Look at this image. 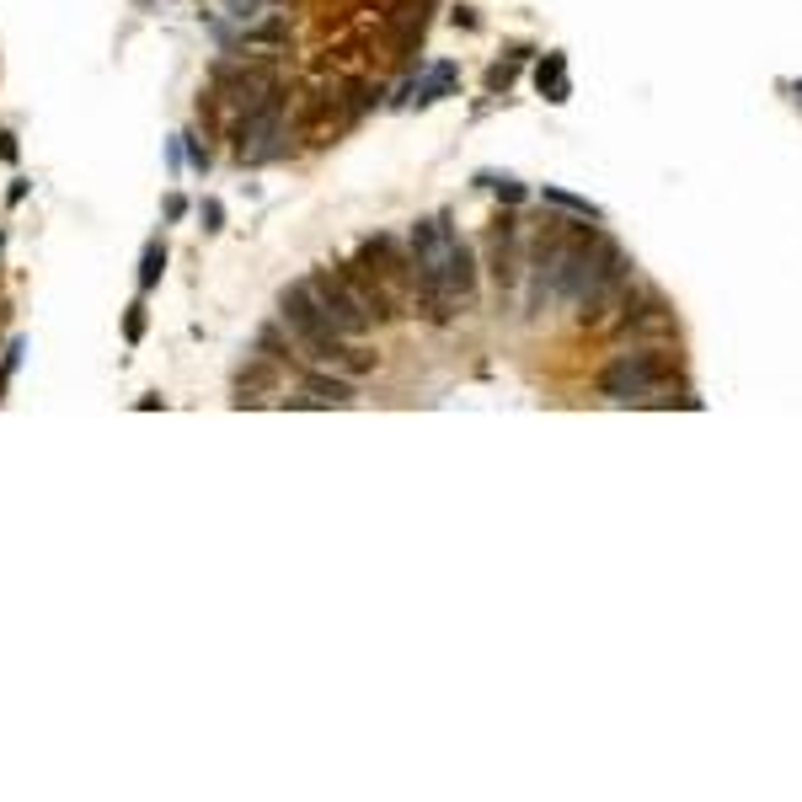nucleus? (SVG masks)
<instances>
[{"instance_id":"obj_12","label":"nucleus","mask_w":802,"mask_h":802,"mask_svg":"<svg viewBox=\"0 0 802 802\" xmlns=\"http://www.w3.org/2000/svg\"><path fill=\"white\" fill-rule=\"evenodd\" d=\"M535 86L546 91V102H567V97H573V86H567V59L562 54L541 59V65H535Z\"/></svg>"},{"instance_id":"obj_3","label":"nucleus","mask_w":802,"mask_h":802,"mask_svg":"<svg viewBox=\"0 0 802 802\" xmlns=\"http://www.w3.org/2000/svg\"><path fill=\"white\" fill-rule=\"evenodd\" d=\"M279 321L289 327L295 348H300L311 364L348 369V375H369V369H375V353L332 327L327 311L316 305V295H311V284H305V279H295V284H289L284 295H279Z\"/></svg>"},{"instance_id":"obj_15","label":"nucleus","mask_w":802,"mask_h":802,"mask_svg":"<svg viewBox=\"0 0 802 802\" xmlns=\"http://www.w3.org/2000/svg\"><path fill=\"white\" fill-rule=\"evenodd\" d=\"M450 86H455V65H434V75H428V81L418 86V102H423V107H428V102H439Z\"/></svg>"},{"instance_id":"obj_17","label":"nucleus","mask_w":802,"mask_h":802,"mask_svg":"<svg viewBox=\"0 0 802 802\" xmlns=\"http://www.w3.org/2000/svg\"><path fill=\"white\" fill-rule=\"evenodd\" d=\"M123 337H129V343H140V337H145V305H129V321H123Z\"/></svg>"},{"instance_id":"obj_1","label":"nucleus","mask_w":802,"mask_h":802,"mask_svg":"<svg viewBox=\"0 0 802 802\" xmlns=\"http://www.w3.org/2000/svg\"><path fill=\"white\" fill-rule=\"evenodd\" d=\"M471 300H476V257L455 236V225L444 214L412 225V311H423L428 321L444 327Z\"/></svg>"},{"instance_id":"obj_14","label":"nucleus","mask_w":802,"mask_h":802,"mask_svg":"<svg viewBox=\"0 0 802 802\" xmlns=\"http://www.w3.org/2000/svg\"><path fill=\"white\" fill-rule=\"evenodd\" d=\"M161 273H166V246H161V241H150V246H145V257H140V289H156V284H161Z\"/></svg>"},{"instance_id":"obj_18","label":"nucleus","mask_w":802,"mask_h":802,"mask_svg":"<svg viewBox=\"0 0 802 802\" xmlns=\"http://www.w3.org/2000/svg\"><path fill=\"white\" fill-rule=\"evenodd\" d=\"M492 188H498V198H503V204H524V188H519V182H492Z\"/></svg>"},{"instance_id":"obj_7","label":"nucleus","mask_w":802,"mask_h":802,"mask_svg":"<svg viewBox=\"0 0 802 802\" xmlns=\"http://www.w3.org/2000/svg\"><path fill=\"white\" fill-rule=\"evenodd\" d=\"M284 91H273L268 102L246 107V113L236 118V161L241 166H257V161H273L279 156V140H284Z\"/></svg>"},{"instance_id":"obj_21","label":"nucleus","mask_w":802,"mask_h":802,"mask_svg":"<svg viewBox=\"0 0 802 802\" xmlns=\"http://www.w3.org/2000/svg\"><path fill=\"white\" fill-rule=\"evenodd\" d=\"M797 102H802V81H797Z\"/></svg>"},{"instance_id":"obj_6","label":"nucleus","mask_w":802,"mask_h":802,"mask_svg":"<svg viewBox=\"0 0 802 802\" xmlns=\"http://www.w3.org/2000/svg\"><path fill=\"white\" fill-rule=\"evenodd\" d=\"M615 337H621V343H674V337H680L674 305L663 300L658 289H637V284H631L621 316H615Z\"/></svg>"},{"instance_id":"obj_2","label":"nucleus","mask_w":802,"mask_h":802,"mask_svg":"<svg viewBox=\"0 0 802 802\" xmlns=\"http://www.w3.org/2000/svg\"><path fill=\"white\" fill-rule=\"evenodd\" d=\"M343 273L364 295L375 327H385V321L412 311V246H401L396 236L359 241V252H353V262H343Z\"/></svg>"},{"instance_id":"obj_4","label":"nucleus","mask_w":802,"mask_h":802,"mask_svg":"<svg viewBox=\"0 0 802 802\" xmlns=\"http://www.w3.org/2000/svg\"><path fill=\"white\" fill-rule=\"evenodd\" d=\"M669 380H680V353L669 343H647L642 353H615L599 369V396L615 407H647V396Z\"/></svg>"},{"instance_id":"obj_19","label":"nucleus","mask_w":802,"mask_h":802,"mask_svg":"<svg viewBox=\"0 0 802 802\" xmlns=\"http://www.w3.org/2000/svg\"><path fill=\"white\" fill-rule=\"evenodd\" d=\"M204 230H220V204H204Z\"/></svg>"},{"instance_id":"obj_20","label":"nucleus","mask_w":802,"mask_h":802,"mask_svg":"<svg viewBox=\"0 0 802 802\" xmlns=\"http://www.w3.org/2000/svg\"><path fill=\"white\" fill-rule=\"evenodd\" d=\"M0 156H6V161H17V140H11V134H0Z\"/></svg>"},{"instance_id":"obj_13","label":"nucleus","mask_w":802,"mask_h":802,"mask_svg":"<svg viewBox=\"0 0 802 802\" xmlns=\"http://www.w3.org/2000/svg\"><path fill=\"white\" fill-rule=\"evenodd\" d=\"M551 209H562V214H578V220H589V225H599L605 214H599V204H589V198H578V193H562V188H546L541 193Z\"/></svg>"},{"instance_id":"obj_8","label":"nucleus","mask_w":802,"mask_h":802,"mask_svg":"<svg viewBox=\"0 0 802 802\" xmlns=\"http://www.w3.org/2000/svg\"><path fill=\"white\" fill-rule=\"evenodd\" d=\"M353 118H359V113H353V102L343 97V86H332V91H311V97L300 102L295 129H300V140H305V145H316V150H321V145H332Z\"/></svg>"},{"instance_id":"obj_9","label":"nucleus","mask_w":802,"mask_h":802,"mask_svg":"<svg viewBox=\"0 0 802 802\" xmlns=\"http://www.w3.org/2000/svg\"><path fill=\"white\" fill-rule=\"evenodd\" d=\"M279 91V75L273 65H220L214 70V102H230V107H257Z\"/></svg>"},{"instance_id":"obj_5","label":"nucleus","mask_w":802,"mask_h":802,"mask_svg":"<svg viewBox=\"0 0 802 802\" xmlns=\"http://www.w3.org/2000/svg\"><path fill=\"white\" fill-rule=\"evenodd\" d=\"M305 284H311V295H316V305L327 311V321L343 337H353V343H364L369 332H375V316H369V305H364V295L353 289V279L343 273V262H321V268H311L305 273Z\"/></svg>"},{"instance_id":"obj_10","label":"nucleus","mask_w":802,"mask_h":802,"mask_svg":"<svg viewBox=\"0 0 802 802\" xmlns=\"http://www.w3.org/2000/svg\"><path fill=\"white\" fill-rule=\"evenodd\" d=\"M519 262H524V252H519V220H514V214H498L492 230H487V268H492V279H498V289L519 284Z\"/></svg>"},{"instance_id":"obj_11","label":"nucleus","mask_w":802,"mask_h":802,"mask_svg":"<svg viewBox=\"0 0 802 802\" xmlns=\"http://www.w3.org/2000/svg\"><path fill=\"white\" fill-rule=\"evenodd\" d=\"M353 380L343 375H321V369H305L300 375V396H289V407H353Z\"/></svg>"},{"instance_id":"obj_16","label":"nucleus","mask_w":802,"mask_h":802,"mask_svg":"<svg viewBox=\"0 0 802 802\" xmlns=\"http://www.w3.org/2000/svg\"><path fill=\"white\" fill-rule=\"evenodd\" d=\"M514 75H519V65H492V70H487V91L498 97V91L514 86Z\"/></svg>"}]
</instances>
